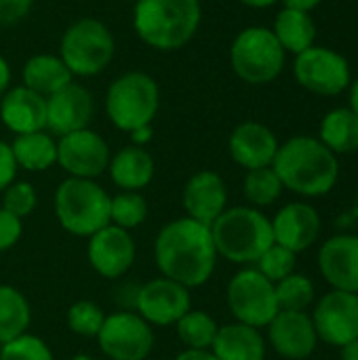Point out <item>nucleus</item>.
I'll list each match as a JSON object with an SVG mask.
<instances>
[{
	"mask_svg": "<svg viewBox=\"0 0 358 360\" xmlns=\"http://www.w3.org/2000/svg\"><path fill=\"white\" fill-rule=\"evenodd\" d=\"M266 329L272 350L287 360L310 359L319 346V335L308 312L279 310Z\"/></svg>",
	"mask_w": 358,
	"mask_h": 360,
	"instance_id": "obj_17",
	"label": "nucleus"
},
{
	"mask_svg": "<svg viewBox=\"0 0 358 360\" xmlns=\"http://www.w3.org/2000/svg\"><path fill=\"white\" fill-rule=\"evenodd\" d=\"M30 323L32 308L27 297L11 285H0V346L27 333Z\"/></svg>",
	"mask_w": 358,
	"mask_h": 360,
	"instance_id": "obj_29",
	"label": "nucleus"
},
{
	"mask_svg": "<svg viewBox=\"0 0 358 360\" xmlns=\"http://www.w3.org/2000/svg\"><path fill=\"white\" fill-rule=\"evenodd\" d=\"M108 173L120 192H139L152 184L156 165L146 148L131 143L120 148L116 154H112Z\"/></svg>",
	"mask_w": 358,
	"mask_h": 360,
	"instance_id": "obj_23",
	"label": "nucleus"
},
{
	"mask_svg": "<svg viewBox=\"0 0 358 360\" xmlns=\"http://www.w3.org/2000/svg\"><path fill=\"white\" fill-rule=\"evenodd\" d=\"M110 200L95 179L68 177L55 190V217L72 236L89 238L110 226Z\"/></svg>",
	"mask_w": 358,
	"mask_h": 360,
	"instance_id": "obj_5",
	"label": "nucleus"
},
{
	"mask_svg": "<svg viewBox=\"0 0 358 360\" xmlns=\"http://www.w3.org/2000/svg\"><path fill=\"white\" fill-rule=\"evenodd\" d=\"M129 137H131V143H133V146H141V148H146V146L152 141V137H154L152 124L135 129L133 133H129Z\"/></svg>",
	"mask_w": 358,
	"mask_h": 360,
	"instance_id": "obj_41",
	"label": "nucleus"
},
{
	"mask_svg": "<svg viewBox=\"0 0 358 360\" xmlns=\"http://www.w3.org/2000/svg\"><path fill=\"white\" fill-rule=\"evenodd\" d=\"M116 42L110 27L95 19L82 17L65 27L59 40V57L72 76L93 78L114 59Z\"/></svg>",
	"mask_w": 358,
	"mask_h": 360,
	"instance_id": "obj_7",
	"label": "nucleus"
},
{
	"mask_svg": "<svg viewBox=\"0 0 358 360\" xmlns=\"http://www.w3.org/2000/svg\"><path fill=\"white\" fill-rule=\"evenodd\" d=\"M21 219L13 217L11 213H6L2 207H0V253L13 249L19 238H21Z\"/></svg>",
	"mask_w": 358,
	"mask_h": 360,
	"instance_id": "obj_38",
	"label": "nucleus"
},
{
	"mask_svg": "<svg viewBox=\"0 0 358 360\" xmlns=\"http://www.w3.org/2000/svg\"><path fill=\"white\" fill-rule=\"evenodd\" d=\"M272 34L285 49V53L300 55L314 44L317 38V23L310 13L283 8L272 25Z\"/></svg>",
	"mask_w": 358,
	"mask_h": 360,
	"instance_id": "obj_27",
	"label": "nucleus"
},
{
	"mask_svg": "<svg viewBox=\"0 0 358 360\" xmlns=\"http://www.w3.org/2000/svg\"><path fill=\"white\" fill-rule=\"evenodd\" d=\"M293 76L300 86L321 97H335L344 93L352 82L348 59L329 46L317 44L295 55Z\"/></svg>",
	"mask_w": 358,
	"mask_h": 360,
	"instance_id": "obj_10",
	"label": "nucleus"
},
{
	"mask_svg": "<svg viewBox=\"0 0 358 360\" xmlns=\"http://www.w3.org/2000/svg\"><path fill=\"white\" fill-rule=\"evenodd\" d=\"M342 219H346L348 224H358V192H357V196H354L352 209H350L346 215H342Z\"/></svg>",
	"mask_w": 358,
	"mask_h": 360,
	"instance_id": "obj_48",
	"label": "nucleus"
},
{
	"mask_svg": "<svg viewBox=\"0 0 358 360\" xmlns=\"http://www.w3.org/2000/svg\"><path fill=\"white\" fill-rule=\"evenodd\" d=\"M340 350H342V360H358V340L342 346Z\"/></svg>",
	"mask_w": 358,
	"mask_h": 360,
	"instance_id": "obj_45",
	"label": "nucleus"
},
{
	"mask_svg": "<svg viewBox=\"0 0 358 360\" xmlns=\"http://www.w3.org/2000/svg\"><path fill=\"white\" fill-rule=\"evenodd\" d=\"M283 190L285 188L272 167L247 171L245 181H243V194L255 209L272 207L281 198Z\"/></svg>",
	"mask_w": 358,
	"mask_h": 360,
	"instance_id": "obj_31",
	"label": "nucleus"
},
{
	"mask_svg": "<svg viewBox=\"0 0 358 360\" xmlns=\"http://www.w3.org/2000/svg\"><path fill=\"white\" fill-rule=\"evenodd\" d=\"M238 2H243L245 6H251V8H268V6L276 4L279 0H238Z\"/></svg>",
	"mask_w": 358,
	"mask_h": 360,
	"instance_id": "obj_47",
	"label": "nucleus"
},
{
	"mask_svg": "<svg viewBox=\"0 0 358 360\" xmlns=\"http://www.w3.org/2000/svg\"><path fill=\"white\" fill-rule=\"evenodd\" d=\"M319 270L335 291L358 293V234H335L319 249Z\"/></svg>",
	"mask_w": 358,
	"mask_h": 360,
	"instance_id": "obj_20",
	"label": "nucleus"
},
{
	"mask_svg": "<svg viewBox=\"0 0 358 360\" xmlns=\"http://www.w3.org/2000/svg\"><path fill=\"white\" fill-rule=\"evenodd\" d=\"M21 80H23V86H27L30 91L42 97H51L53 93L70 84L74 76L70 74V70L65 68L59 55L38 53V55H32L23 63Z\"/></svg>",
	"mask_w": 358,
	"mask_h": 360,
	"instance_id": "obj_25",
	"label": "nucleus"
},
{
	"mask_svg": "<svg viewBox=\"0 0 358 360\" xmlns=\"http://www.w3.org/2000/svg\"><path fill=\"white\" fill-rule=\"evenodd\" d=\"M211 352L219 360H266V340L255 327L230 323L217 329Z\"/></svg>",
	"mask_w": 358,
	"mask_h": 360,
	"instance_id": "obj_24",
	"label": "nucleus"
},
{
	"mask_svg": "<svg viewBox=\"0 0 358 360\" xmlns=\"http://www.w3.org/2000/svg\"><path fill=\"white\" fill-rule=\"evenodd\" d=\"M93 93L74 80L46 97V131L53 137H63L68 133L87 129L93 120Z\"/></svg>",
	"mask_w": 358,
	"mask_h": 360,
	"instance_id": "obj_16",
	"label": "nucleus"
},
{
	"mask_svg": "<svg viewBox=\"0 0 358 360\" xmlns=\"http://www.w3.org/2000/svg\"><path fill=\"white\" fill-rule=\"evenodd\" d=\"M319 139L338 156L358 152V114L350 108H335L321 120Z\"/></svg>",
	"mask_w": 358,
	"mask_h": 360,
	"instance_id": "obj_28",
	"label": "nucleus"
},
{
	"mask_svg": "<svg viewBox=\"0 0 358 360\" xmlns=\"http://www.w3.org/2000/svg\"><path fill=\"white\" fill-rule=\"evenodd\" d=\"M203 21L200 0H137L133 30L154 51L171 53L184 49Z\"/></svg>",
	"mask_w": 358,
	"mask_h": 360,
	"instance_id": "obj_3",
	"label": "nucleus"
},
{
	"mask_svg": "<svg viewBox=\"0 0 358 360\" xmlns=\"http://www.w3.org/2000/svg\"><path fill=\"white\" fill-rule=\"evenodd\" d=\"M319 342L342 348L358 340V293L335 291L325 293L312 314Z\"/></svg>",
	"mask_w": 358,
	"mask_h": 360,
	"instance_id": "obj_14",
	"label": "nucleus"
},
{
	"mask_svg": "<svg viewBox=\"0 0 358 360\" xmlns=\"http://www.w3.org/2000/svg\"><path fill=\"white\" fill-rule=\"evenodd\" d=\"M95 340L108 360H146L154 350L152 325L129 310L106 316Z\"/></svg>",
	"mask_w": 358,
	"mask_h": 360,
	"instance_id": "obj_11",
	"label": "nucleus"
},
{
	"mask_svg": "<svg viewBox=\"0 0 358 360\" xmlns=\"http://www.w3.org/2000/svg\"><path fill=\"white\" fill-rule=\"evenodd\" d=\"M110 158L108 141L89 127L57 137V165L70 177L97 179L108 171Z\"/></svg>",
	"mask_w": 358,
	"mask_h": 360,
	"instance_id": "obj_12",
	"label": "nucleus"
},
{
	"mask_svg": "<svg viewBox=\"0 0 358 360\" xmlns=\"http://www.w3.org/2000/svg\"><path fill=\"white\" fill-rule=\"evenodd\" d=\"M270 224H272L274 243L293 253H302L310 249L319 240L323 230L319 211L310 202H302V200L281 207L274 219H270Z\"/></svg>",
	"mask_w": 358,
	"mask_h": 360,
	"instance_id": "obj_18",
	"label": "nucleus"
},
{
	"mask_svg": "<svg viewBox=\"0 0 358 360\" xmlns=\"http://www.w3.org/2000/svg\"><path fill=\"white\" fill-rule=\"evenodd\" d=\"M0 122L15 135L46 131V97L27 86H11L0 99Z\"/></svg>",
	"mask_w": 358,
	"mask_h": 360,
	"instance_id": "obj_22",
	"label": "nucleus"
},
{
	"mask_svg": "<svg viewBox=\"0 0 358 360\" xmlns=\"http://www.w3.org/2000/svg\"><path fill=\"white\" fill-rule=\"evenodd\" d=\"M287 53L270 27L249 25L236 34L230 46L232 72L247 84H268L285 68Z\"/></svg>",
	"mask_w": 358,
	"mask_h": 360,
	"instance_id": "obj_8",
	"label": "nucleus"
},
{
	"mask_svg": "<svg viewBox=\"0 0 358 360\" xmlns=\"http://www.w3.org/2000/svg\"><path fill=\"white\" fill-rule=\"evenodd\" d=\"M181 207L186 217L211 228L228 209V188L222 175L209 169L194 173L181 190Z\"/></svg>",
	"mask_w": 358,
	"mask_h": 360,
	"instance_id": "obj_19",
	"label": "nucleus"
},
{
	"mask_svg": "<svg viewBox=\"0 0 358 360\" xmlns=\"http://www.w3.org/2000/svg\"><path fill=\"white\" fill-rule=\"evenodd\" d=\"M133 304L137 314L152 327H171L192 310L190 289L165 276L143 283L135 291Z\"/></svg>",
	"mask_w": 358,
	"mask_h": 360,
	"instance_id": "obj_13",
	"label": "nucleus"
},
{
	"mask_svg": "<svg viewBox=\"0 0 358 360\" xmlns=\"http://www.w3.org/2000/svg\"><path fill=\"white\" fill-rule=\"evenodd\" d=\"M108 120L124 133L154 122L160 108V89L148 72H124L114 78L106 91Z\"/></svg>",
	"mask_w": 358,
	"mask_h": 360,
	"instance_id": "obj_6",
	"label": "nucleus"
},
{
	"mask_svg": "<svg viewBox=\"0 0 358 360\" xmlns=\"http://www.w3.org/2000/svg\"><path fill=\"white\" fill-rule=\"evenodd\" d=\"M298 266V253L281 247V245H270L264 255L255 262V268L270 281V283H279L283 278H287L289 274L295 272Z\"/></svg>",
	"mask_w": 358,
	"mask_h": 360,
	"instance_id": "obj_34",
	"label": "nucleus"
},
{
	"mask_svg": "<svg viewBox=\"0 0 358 360\" xmlns=\"http://www.w3.org/2000/svg\"><path fill=\"white\" fill-rule=\"evenodd\" d=\"M217 257L211 228L190 217L165 224L154 240L156 268L165 278H171L186 289H196L209 283Z\"/></svg>",
	"mask_w": 358,
	"mask_h": 360,
	"instance_id": "obj_1",
	"label": "nucleus"
},
{
	"mask_svg": "<svg viewBox=\"0 0 358 360\" xmlns=\"http://www.w3.org/2000/svg\"><path fill=\"white\" fill-rule=\"evenodd\" d=\"M211 236L217 255L230 264L251 266L274 245L270 219L255 207H230L213 224Z\"/></svg>",
	"mask_w": 358,
	"mask_h": 360,
	"instance_id": "obj_4",
	"label": "nucleus"
},
{
	"mask_svg": "<svg viewBox=\"0 0 358 360\" xmlns=\"http://www.w3.org/2000/svg\"><path fill=\"white\" fill-rule=\"evenodd\" d=\"M148 217V200L139 192H118L110 200V224L122 230L139 228Z\"/></svg>",
	"mask_w": 358,
	"mask_h": 360,
	"instance_id": "obj_33",
	"label": "nucleus"
},
{
	"mask_svg": "<svg viewBox=\"0 0 358 360\" xmlns=\"http://www.w3.org/2000/svg\"><path fill=\"white\" fill-rule=\"evenodd\" d=\"M177 338L186 350H211L219 325L215 319L203 310H188L177 323Z\"/></svg>",
	"mask_w": 358,
	"mask_h": 360,
	"instance_id": "obj_30",
	"label": "nucleus"
},
{
	"mask_svg": "<svg viewBox=\"0 0 358 360\" xmlns=\"http://www.w3.org/2000/svg\"><path fill=\"white\" fill-rule=\"evenodd\" d=\"M175 360H219L211 350H184Z\"/></svg>",
	"mask_w": 358,
	"mask_h": 360,
	"instance_id": "obj_44",
	"label": "nucleus"
},
{
	"mask_svg": "<svg viewBox=\"0 0 358 360\" xmlns=\"http://www.w3.org/2000/svg\"><path fill=\"white\" fill-rule=\"evenodd\" d=\"M276 291V304L279 310H289V312H306L314 304V283L300 272L289 274L287 278L279 281L274 285Z\"/></svg>",
	"mask_w": 358,
	"mask_h": 360,
	"instance_id": "obj_32",
	"label": "nucleus"
},
{
	"mask_svg": "<svg viewBox=\"0 0 358 360\" xmlns=\"http://www.w3.org/2000/svg\"><path fill=\"white\" fill-rule=\"evenodd\" d=\"M135 255H137V247L131 232L114 224L89 236V245H87L89 264L99 276L108 281H116L124 276L133 268Z\"/></svg>",
	"mask_w": 358,
	"mask_h": 360,
	"instance_id": "obj_15",
	"label": "nucleus"
},
{
	"mask_svg": "<svg viewBox=\"0 0 358 360\" xmlns=\"http://www.w3.org/2000/svg\"><path fill=\"white\" fill-rule=\"evenodd\" d=\"M228 308L236 323L264 329L279 314L274 283H270L257 268H245L236 272L226 291Z\"/></svg>",
	"mask_w": 358,
	"mask_h": 360,
	"instance_id": "obj_9",
	"label": "nucleus"
},
{
	"mask_svg": "<svg viewBox=\"0 0 358 360\" xmlns=\"http://www.w3.org/2000/svg\"><path fill=\"white\" fill-rule=\"evenodd\" d=\"M17 171H19V167L15 162L11 143H6V141L0 139V194L15 181Z\"/></svg>",
	"mask_w": 358,
	"mask_h": 360,
	"instance_id": "obj_40",
	"label": "nucleus"
},
{
	"mask_svg": "<svg viewBox=\"0 0 358 360\" xmlns=\"http://www.w3.org/2000/svg\"><path fill=\"white\" fill-rule=\"evenodd\" d=\"M11 80H13L11 65H8V61L0 55V99H2V95L11 89Z\"/></svg>",
	"mask_w": 358,
	"mask_h": 360,
	"instance_id": "obj_42",
	"label": "nucleus"
},
{
	"mask_svg": "<svg viewBox=\"0 0 358 360\" xmlns=\"http://www.w3.org/2000/svg\"><path fill=\"white\" fill-rule=\"evenodd\" d=\"M38 205V194L36 188L30 181H13L4 192H2V209L11 213L17 219H23L34 213Z\"/></svg>",
	"mask_w": 358,
	"mask_h": 360,
	"instance_id": "obj_37",
	"label": "nucleus"
},
{
	"mask_svg": "<svg viewBox=\"0 0 358 360\" xmlns=\"http://www.w3.org/2000/svg\"><path fill=\"white\" fill-rule=\"evenodd\" d=\"M0 360H53V352L42 338L23 333L0 346Z\"/></svg>",
	"mask_w": 358,
	"mask_h": 360,
	"instance_id": "obj_36",
	"label": "nucleus"
},
{
	"mask_svg": "<svg viewBox=\"0 0 358 360\" xmlns=\"http://www.w3.org/2000/svg\"><path fill=\"white\" fill-rule=\"evenodd\" d=\"M72 360H95L93 356H89V354H76Z\"/></svg>",
	"mask_w": 358,
	"mask_h": 360,
	"instance_id": "obj_49",
	"label": "nucleus"
},
{
	"mask_svg": "<svg viewBox=\"0 0 358 360\" xmlns=\"http://www.w3.org/2000/svg\"><path fill=\"white\" fill-rule=\"evenodd\" d=\"M34 0H0V25H15L30 13Z\"/></svg>",
	"mask_w": 358,
	"mask_h": 360,
	"instance_id": "obj_39",
	"label": "nucleus"
},
{
	"mask_svg": "<svg viewBox=\"0 0 358 360\" xmlns=\"http://www.w3.org/2000/svg\"><path fill=\"white\" fill-rule=\"evenodd\" d=\"M279 146L281 143L272 129L255 120H247L234 127L228 139V152L232 160L245 171L272 167Z\"/></svg>",
	"mask_w": 358,
	"mask_h": 360,
	"instance_id": "obj_21",
	"label": "nucleus"
},
{
	"mask_svg": "<svg viewBox=\"0 0 358 360\" xmlns=\"http://www.w3.org/2000/svg\"><path fill=\"white\" fill-rule=\"evenodd\" d=\"M272 169L285 190L306 198L329 194L340 179L338 156L312 135H295L281 143Z\"/></svg>",
	"mask_w": 358,
	"mask_h": 360,
	"instance_id": "obj_2",
	"label": "nucleus"
},
{
	"mask_svg": "<svg viewBox=\"0 0 358 360\" xmlns=\"http://www.w3.org/2000/svg\"><path fill=\"white\" fill-rule=\"evenodd\" d=\"M127 2H133V4H135V2H137V0H127Z\"/></svg>",
	"mask_w": 358,
	"mask_h": 360,
	"instance_id": "obj_50",
	"label": "nucleus"
},
{
	"mask_svg": "<svg viewBox=\"0 0 358 360\" xmlns=\"http://www.w3.org/2000/svg\"><path fill=\"white\" fill-rule=\"evenodd\" d=\"M323 0H283L285 8H295V11H304V13H310L314 11Z\"/></svg>",
	"mask_w": 358,
	"mask_h": 360,
	"instance_id": "obj_43",
	"label": "nucleus"
},
{
	"mask_svg": "<svg viewBox=\"0 0 358 360\" xmlns=\"http://www.w3.org/2000/svg\"><path fill=\"white\" fill-rule=\"evenodd\" d=\"M11 150L17 167L23 171L40 173L57 165V139L49 131L15 135Z\"/></svg>",
	"mask_w": 358,
	"mask_h": 360,
	"instance_id": "obj_26",
	"label": "nucleus"
},
{
	"mask_svg": "<svg viewBox=\"0 0 358 360\" xmlns=\"http://www.w3.org/2000/svg\"><path fill=\"white\" fill-rule=\"evenodd\" d=\"M103 321H106L103 310L95 302H89V300H80V302L72 304L68 310L70 331H74L76 335H82V338H97Z\"/></svg>",
	"mask_w": 358,
	"mask_h": 360,
	"instance_id": "obj_35",
	"label": "nucleus"
},
{
	"mask_svg": "<svg viewBox=\"0 0 358 360\" xmlns=\"http://www.w3.org/2000/svg\"><path fill=\"white\" fill-rule=\"evenodd\" d=\"M348 89H350V97H348V99H350V105H348V108L358 114V78L354 82H350Z\"/></svg>",
	"mask_w": 358,
	"mask_h": 360,
	"instance_id": "obj_46",
	"label": "nucleus"
}]
</instances>
